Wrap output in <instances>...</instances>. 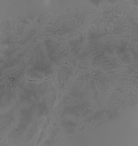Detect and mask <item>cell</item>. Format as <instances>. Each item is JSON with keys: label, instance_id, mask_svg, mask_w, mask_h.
<instances>
[{"label": "cell", "instance_id": "obj_1", "mask_svg": "<svg viewBox=\"0 0 138 146\" xmlns=\"http://www.w3.org/2000/svg\"><path fill=\"white\" fill-rule=\"evenodd\" d=\"M26 74L30 79L41 80L53 75L55 66L49 60L42 43H37L25 60Z\"/></svg>", "mask_w": 138, "mask_h": 146}, {"label": "cell", "instance_id": "obj_2", "mask_svg": "<svg viewBox=\"0 0 138 146\" xmlns=\"http://www.w3.org/2000/svg\"><path fill=\"white\" fill-rule=\"evenodd\" d=\"M43 45L49 60L55 66L61 65L65 62L67 50L63 41H58L50 37L43 41Z\"/></svg>", "mask_w": 138, "mask_h": 146}]
</instances>
